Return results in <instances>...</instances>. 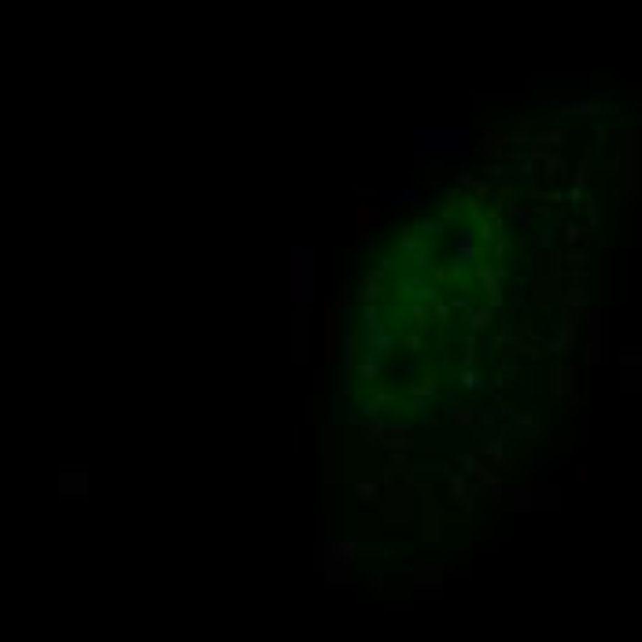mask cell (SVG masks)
Returning <instances> with one entry per match:
<instances>
[{"label":"cell","instance_id":"cell-4","mask_svg":"<svg viewBox=\"0 0 642 642\" xmlns=\"http://www.w3.org/2000/svg\"><path fill=\"white\" fill-rule=\"evenodd\" d=\"M358 314H347V325H344V351H340V362H344V391H351L355 384V373H358V355H362V340H358Z\"/></svg>","mask_w":642,"mask_h":642},{"label":"cell","instance_id":"cell-23","mask_svg":"<svg viewBox=\"0 0 642 642\" xmlns=\"http://www.w3.org/2000/svg\"><path fill=\"white\" fill-rule=\"evenodd\" d=\"M458 211H462V196H458V185H454V189L436 203V218H454Z\"/></svg>","mask_w":642,"mask_h":642},{"label":"cell","instance_id":"cell-15","mask_svg":"<svg viewBox=\"0 0 642 642\" xmlns=\"http://www.w3.org/2000/svg\"><path fill=\"white\" fill-rule=\"evenodd\" d=\"M499 233H502V211H499V207H495V211H483V218L476 221V237L483 244H491Z\"/></svg>","mask_w":642,"mask_h":642},{"label":"cell","instance_id":"cell-20","mask_svg":"<svg viewBox=\"0 0 642 642\" xmlns=\"http://www.w3.org/2000/svg\"><path fill=\"white\" fill-rule=\"evenodd\" d=\"M358 325H362L365 336H370L373 329H381V325H384L381 321V303H362L358 307Z\"/></svg>","mask_w":642,"mask_h":642},{"label":"cell","instance_id":"cell-2","mask_svg":"<svg viewBox=\"0 0 642 642\" xmlns=\"http://www.w3.org/2000/svg\"><path fill=\"white\" fill-rule=\"evenodd\" d=\"M296 307H318V247H296Z\"/></svg>","mask_w":642,"mask_h":642},{"label":"cell","instance_id":"cell-32","mask_svg":"<svg viewBox=\"0 0 642 642\" xmlns=\"http://www.w3.org/2000/svg\"><path fill=\"white\" fill-rule=\"evenodd\" d=\"M358 377H362V381H377V377H381V362H377V358H362L358 362Z\"/></svg>","mask_w":642,"mask_h":642},{"label":"cell","instance_id":"cell-22","mask_svg":"<svg viewBox=\"0 0 642 642\" xmlns=\"http://www.w3.org/2000/svg\"><path fill=\"white\" fill-rule=\"evenodd\" d=\"M488 251H491V258H495V262H506V255L513 251V233L502 229L499 237H495V240L488 244Z\"/></svg>","mask_w":642,"mask_h":642},{"label":"cell","instance_id":"cell-40","mask_svg":"<svg viewBox=\"0 0 642 642\" xmlns=\"http://www.w3.org/2000/svg\"><path fill=\"white\" fill-rule=\"evenodd\" d=\"M476 421H480V425H495V414H491V410H480Z\"/></svg>","mask_w":642,"mask_h":642},{"label":"cell","instance_id":"cell-39","mask_svg":"<svg viewBox=\"0 0 642 642\" xmlns=\"http://www.w3.org/2000/svg\"><path fill=\"white\" fill-rule=\"evenodd\" d=\"M550 244H554V233H550V226H546V229H539V247L550 251Z\"/></svg>","mask_w":642,"mask_h":642},{"label":"cell","instance_id":"cell-37","mask_svg":"<svg viewBox=\"0 0 642 642\" xmlns=\"http://www.w3.org/2000/svg\"><path fill=\"white\" fill-rule=\"evenodd\" d=\"M318 410H321V399L310 395V399H307V421H318Z\"/></svg>","mask_w":642,"mask_h":642},{"label":"cell","instance_id":"cell-21","mask_svg":"<svg viewBox=\"0 0 642 642\" xmlns=\"http://www.w3.org/2000/svg\"><path fill=\"white\" fill-rule=\"evenodd\" d=\"M381 200H399V207H414V203H421L425 196L417 189H381Z\"/></svg>","mask_w":642,"mask_h":642},{"label":"cell","instance_id":"cell-9","mask_svg":"<svg viewBox=\"0 0 642 642\" xmlns=\"http://www.w3.org/2000/svg\"><path fill=\"white\" fill-rule=\"evenodd\" d=\"M606 340H609L606 310H591V365L606 362Z\"/></svg>","mask_w":642,"mask_h":642},{"label":"cell","instance_id":"cell-27","mask_svg":"<svg viewBox=\"0 0 642 642\" xmlns=\"http://www.w3.org/2000/svg\"><path fill=\"white\" fill-rule=\"evenodd\" d=\"M513 344H517V329H513V325H509V321H502V329L495 333L491 347H495V351H502V347H513Z\"/></svg>","mask_w":642,"mask_h":642},{"label":"cell","instance_id":"cell-11","mask_svg":"<svg viewBox=\"0 0 642 642\" xmlns=\"http://www.w3.org/2000/svg\"><path fill=\"white\" fill-rule=\"evenodd\" d=\"M384 296V270L381 266H370L362 273V284H358V299L362 303H381Z\"/></svg>","mask_w":642,"mask_h":642},{"label":"cell","instance_id":"cell-33","mask_svg":"<svg viewBox=\"0 0 642 642\" xmlns=\"http://www.w3.org/2000/svg\"><path fill=\"white\" fill-rule=\"evenodd\" d=\"M402 351H421L425 347V336L421 333H402V344H399Z\"/></svg>","mask_w":642,"mask_h":642},{"label":"cell","instance_id":"cell-3","mask_svg":"<svg viewBox=\"0 0 642 642\" xmlns=\"http://www.w3.org/2000/svg\"><path fill=\"white\" fill-rule=\"evenodd\" d=\"M362 436L377 443V447H391V451H410L414 447V428L410 425H391V421H370L362 428Z\"/></svg>","mask_w":642,"mask_h":642},{"label":"cell","instance_id":"cell-1","mask_svg":"<svg viewBox=\"0 0 642 642\" xmlns=\"http://www.w3.org/2000/svg\"><path fill=\"white\" fill-rule=\"evenodd\" d=\"M310 358L325 365L336 362V299L321 307L310 321Z\"/></svg>","mask_w":642,"mask_h":642},{"label":"cell","instance_id":"cell-8","mask_svg":"<svg viewBox=\"0 0 642 642\" xmlns=\"http://www.w3.org/2000/svg\"><path fill=\"white\" fill-rule=\"evenodd\" d=\"M576 325H580V314L561 310V318H557V336L546 340V351H554V355H569L572 344H576Z\"/></svg>","mask_w":642,"mask_h":642},{"label":"cell","instance_id":"cell-30","mask_svg":"<svg viewBox=\"0 0 642 642\" xmlns=\"http://www.w3.org/2000/svg\"><path fill=\"white\" fill-rule=\"evenodd\" d=\"M329 550H333L336 565H351V561H355V543H347V539L344 543H333Z\"/></svg>","mask_w":642,"mask_h":642},{"label":"cell","instance_id":"cell-26","mask_svg":"<svg viewBox=\"0 0 642 642\" xmlns=\"http://www.w3.org/2000/svg\"><path fill=\"white\" fill-rule=\"evenodd\" d=\"M432 395H436V373H428L421 384L406 388V399H432Z\"/></svg>","mask_w":642,"mask_h":642},{"label":"cell","instance_id":"cell-34","mask_svg":"<svg viewBox=\"0 0 642 642\" xmlns=\"http://www.w3.org/2000/svg\"><path fill=\"white\" fill-rule=\"evenodd\" d=\"M458 384H462L465 391H473V388H480V373H476V370H462V377H458Z\"/></svg>","mask_w":642,"mask_h":642},{"label":"cell","instance_id":"cell-12","mask_svg":"<svg viewBox=\"0 0 642 642\" xmlns=\"http://www.w3.org/2000/svg\"><path fill=\"white\" fill-rule=\"evenodd\" d=\"M395 321L399 325H428V321H436L432 318V303H421V299H410V303H402L399 307V314H395Z\"/></svg>","mask_w":642,"mask_h":642},{"label":"cell","instance_id":"cell-35","mask_svg":"<svg viewBox=\"0 0 642 642\" xmlns=\"http://www.w3.org/2000/svg\"><path fill=\"white\" fill-rule=\"evenodd\" d=\"M583 240H587V233H583L580 226H565V244H569V247L583 244Z\"/></svg>","mask_w":642,"mask_h":642},{"label":"cell","instance_id":"cell-38","mask_svg":"<svg viewBox=\"0 0 642 642\" xmlns=\"http://www.w3.org/2000/svg\"><path fill=\"white\" fill-rule=\"evenodd\" d=\"M451 303H454V310H462V314H469V310L476 307V303H473V299H469V296H454Z\"/></svg>","mask_w":642,"mask_h":642},{"label":"cell","instance_id":"cell-17","mask_svg":"<svg viewBox=\"0 0 642 642\" xmlns=\"http://www.w3.org/2000/svg\"><path fill=\"white\" fill-rule=\"evenodd\" d=\"M428 273H432V281H436V288H439V284H458V281H462L465 277V266L454 258V262H447V266H432Z\"/></svg>","mask_w":642,"mask_h":642},{"label":"cell","instance_id":"cell-7","mask_svg":"<svg viewBox=\"0 0 642 642\" xmlns=\"http://www.w3.org/2000/svg\"><path fill=\"white\" fill-rule=\"evenodd\" d=\"M454 258L462 262L465 270L473 266V262L480 266V262H488V244H483L476 233H458V240H454Z\"/></svg>","mask_w":642,"mask_h":642},{"label":"cell","instance_id":"cell-13","mask_svg":"<svg viewBox=\"0 0 642 642\" xmlns=\"http://www.w3.org/2000/svg\"><path fill=\"white\" fill-rule=\"evenodd\" d=\"M495 314H499V310H495L491 303H480V307H473V310L465 314V321H469V333H476V336H480V333H488L491 325H495Z\"/></svg>","mask_w":642,"mask_h":642},{"label":"cell","instance_id":"cell-14","mask_svg":"<svg viewBox=\"0 0 642 642\" xmlns=\"http://www.w3.org/2000/svg\"><path fill=\"white\" fill-rule=\"evenodd\" d=\"M377 214H381V207H377V203H358L355 211H351V226H355V237H365V233H370V226L377 221Z\"/></svg>","mask_w":642,"mask_h":642},{"label":"cell","instance_id":"cell-16","mask_svg":"<svg viewBox=\"0 0 642 642\" xmlns=\"http://www.w3.org/2000/svg\"><path fill=\"white\" fill-rule=\"evenodd\" d=\"M365 399H373L381 410H406V402L395 395V391H388L384 384H370V391H365Z\"/></svg>","mask_w":642,"mask_h":642},{"label":"cell","instance_id":"cell-25","mask_svg":"<svg viewBox=\"0 0 642 642\" xmlns=\"http://www.w3.org/2000/svg\"><path fill=\"white\" fill-rule=\"evenodd\" d=\"M451 499H454L458 506H469V502H473V488L465 483V476H451Z\"/></svg>","mask_w":642,"mask_h":642},{"label":"cell","instance_id":"cell-18","mask_svg":"<svg viewBox=\"0 0 642 642\" xmlns=\"http://www.w3.org/2000/svg\"><path fill=\"white\" fill-rule=\"evenodd\" d=\"M509 218L517 221L520 233H535V226H539V214H535L532 207H524V203H513V207H509Z\"/></svg>","mask_w":642,"mask_h":642},{"label":"cell","instance_id":"cell-10","mask_svg":"<svg viewBox=\"0 0 642 642\" xmlns=\"http://www.w3.org/2000/svg\"><path fill=\"white\" fill-rule=\"evenodd\" d=\"M561 310H572V314H583L591 310V292H587L583 281H569L565 284V296H561Z\"/></svg>","mask_w":642,"mask_h":642},{"label":"cell","instance_id":"cell-29","mask_svg":"<svg viewBox=\"0 0 642 642\" xmlns=\"http://www.w3.org/2000/svg\"><path fill=\"white\" fill-rule=\"evenodd\" d=\"M410 262L417 270H432V266H436V262H432V240H425L421 247H417V251L410 255Z\"/></svg>","mask_w":642,"mask_h":642},{"label":"cell","instance_id":"cell-24","mask_svg":"<svg viewBox=\"0 0 642 642\" xmlns=\"http://www.w3.org/2000/svg\"><path fill=\"white\" fill-rule=\"evenodd\" d=\"M451 314H454V303H451L447 296H443V288H439L436 299H432V318H436L439 325H447V321H451Z\"/></svg>","mask_w":642,"mask_h":642},{"label":"cell","instance_id":"cell-28","mask_svg":"<svg viewBox=\"0 0 642 642\" xmlns=\"http://www.w3.org/2000/svg\"><path fill=\"white\" fill-rule=\"evenodd\" d=\"M476 417H480V414H476V410H473V406H469V402H458L454 410H451V421H454V425H473Z\"/></svg>","mask_w":642,"mask_h":642},{"label":"cell","instance_id":"cell-31","mask_svg":"<svg viewBox=\"0 0 642 642\" xmlns=\"http://www.w3.org/2000/svg\"><path fill=\"white\" fill-rule=\"evenodd\" d=\"M355 495L362 502H381V488H377V483H365V480L355 483Z\"/></svg>","mask_w":642,"mask_h":642},{"label":"cell","instance_id":"cell-5","mask_svg":"<svg viewBox=\"0 0 642 642\" xmlns=\"http://www.w3.org/2000/svg\"><path fill=\"white\" fill-rule=\"evenodd\" d=\"M399 344H402V325L384 321L381 329H373L370 336H365V344H362V358H377V362H384V355H388V351H395Z\"/></svg>","mask_w":642,"mask_h":642},{"label":"cell","instance_id":"cell-19","mask_svg":"<svg viewBox=\"0 0 642 642\" xmlns=\"http://www.w3.org/2000/svg\"><path fill=\"white\" fill-rule=\"evenodd\" d=\"M624 388L632 391V381H639V391H642V351H627L624 355Z\"/></svg>","mask_w":642,"mask_h":642},{"label":"cell","instance_id":"cell-36","mask_svg":"<svg viewBox=\"0 0 642 642\" xmlns=\"http://www.w3.org/2000/svg\"><path fill=\"white\" fill-rule=\"evenodd\" d=\"M406 414L425 417V414H428V399H406Z\"/></svg>","mask_w":642,"mask_h":642},{"label":"cell","instance_id":"cell-6","mask_svg":"<svg viewBox=\"0 0 642 642\" xmlns=\"http://www.w3.org/2000/svg\"><path fill=\"white\" fill-rule=\"evenodd\" d=\"M546 388H550V395H554V399H569L572 414L580 410V399H576V365H565V362L550 365V370H546Z\"/></svg>","mask_w":642,"mask_h":642}]
</instances>
